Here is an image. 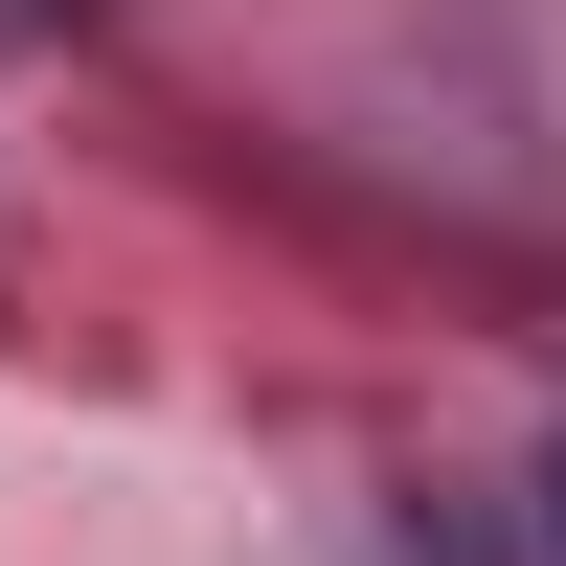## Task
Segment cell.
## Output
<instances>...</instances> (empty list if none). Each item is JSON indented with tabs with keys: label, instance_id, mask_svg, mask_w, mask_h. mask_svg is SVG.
Returning <instances> with one entry per match:
<instances>
[{
	"label": "cell",
	"instance_id": "6da1fadb",
	"mask_svg": "<svg viewBox=\"0 0 566 566\" xmlns=\"http://www.w3.org/2000/svg\"><path fill=\"white\" fill-rule=\"evenodd\" d=\"M544 566H566V453H544Z\"/></svg>",
	"mask_w": 566,
	"mask_h": 566
}]
</instances>
